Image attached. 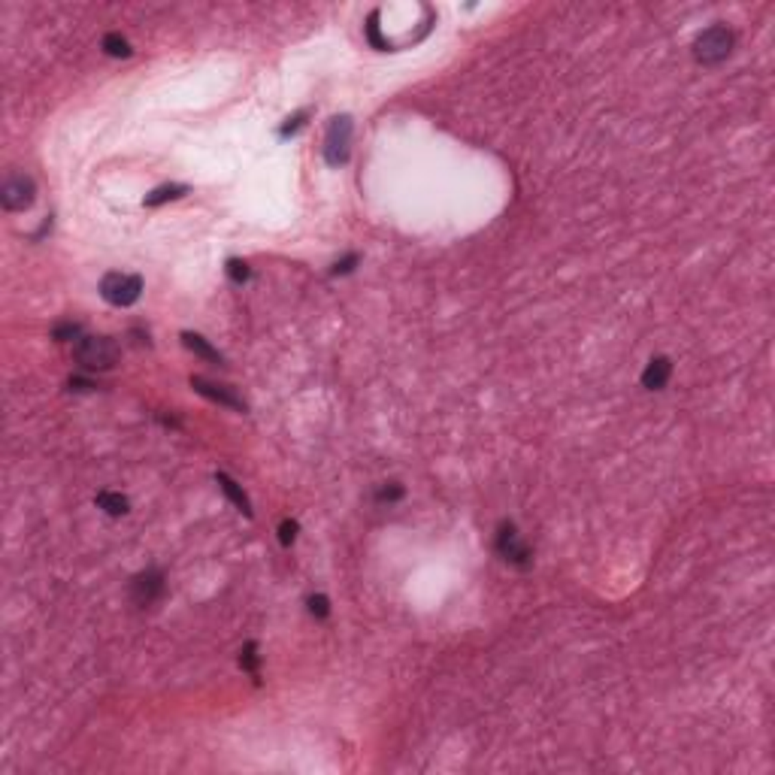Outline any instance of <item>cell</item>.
I'll return each instance as SVG.
<instances>
[{
	"label": "cell",
	"mask_w": 775,
	"mask_h": 775,
	"mask_svg": "<svg viewBox=\"0 0 775 775\" xmlns=\"http://www.w3.org/2000/svg\"><path fill=\"white\" fill-rule=\"evenodd\" d=\"M367 40H370L376 49H382V52H388V49H391V43H388L385 36H382V31H379V10L370 12V19H367Z\"/></svg>",
	"instance_id": "15"
},
{
	"label": "cell",
	"mask_w": 775,
	"mask_h": 775,
	"mask_svg": "<svg viewBox=\"0 0 775 775\" xmlns=\"http://www.w3.org/2000/svg\"><path fill=\"white\" fill-rule=\"evenodd\" d=\"M215 481H218V488H222V491L228 494V500L233 503V506L243 512V515H252V503H248V497L243 494V488H239L237 481H233V479L228 476V473H218Z\"/></svg>",
	"instance_id": "10"
},
{
	"label": "cell",
	"mask_w": 775,
	"mask_h": 775,
	"mask_svg": "<svg viewBox=\"0 0 775 775\" xmlns=\"http://www.w3.org/2000/svg\"><path fill=\"white\" fill-rule=\"evenodd\" d=\"M355 264H357V254H348V258L336 261V267H333V276H346V273H352V270H355Z\"/></svg>",
	"instance_id": "21"
},
{
	"label": "cell",
	"mask_w": 775,
	"mask_h": 775,
	"mask_svg": "<svg viewBox=\"0 0 775 775\" xmlns=\"http://www.w3.org/2000/svg\"><path fill=\"white\" fill-rule=\"evenodd\" d=\"M182 342H185V348H191V352H194V355H200V357H203V361H209V363H215V367H222V363H224V357H222V355H218V352H215V348H212V346H209V342H206V339H203V336H200V333H188V331H185V333H182Z\"/></svg>",
	"instance_id": "11"
},
{
	"label": "cell",
	"mask_w": 775,
	"mask_h": 775,
	"mask_svg": "<svg viewBox=\"0 0 775 775\" xmlns=\"http://www.w3.org/2000/svg\"><path fill=\"white\" fill-rule=\"evenodd\" d=\"M297 539V521H282L279 527V542L282 545H291Z\"/></svg>",
	"instance_id": "20"
},
{
	"label": "cell",
	"mask_w": 775,
	"mask_h": 775,
	"mask_svg": "<svg viewBox=\"0 0 775 775\" xmlns=\"http://www.w3.org/2000/svg\"><path fill=\"white\" fill-rule=\"evenodd\" d=\"M143 294V279L130 273H106L100 282V297L112 306H130Z\"/></svg>",
	"instance_id": "3"
},
{
	"label": "cell",
	"mask_w": 775,
	"mask_h": 775,
	"mask_svg": "<svg viewBox=\"0 0 775 775\" xmlns=\"http://www.w3.org/2000/svg\"><path fill=\"white\" fill-rule=\"evenodd\" d=\"M34 194H36L34 179L25 176V173H12V176L3 182V188H0V203H3V209H10V212H25V209H31Z\"/></svg>",
	"instance_id": "6"
},
{
	"label": "cell",
	"mask_w": 775,
	"mask_h": 775,
	"mask_svg": "<svg viewBox=\"0 0 775 775\" xmlns=\"http://www.w3.org/2000/svg\"><path fill=\"white\" fill-rule=\"evenodd\" d=\"M348 149H352V119L348 115H336L324 136V160L331 167L346 164Z\"/></svg>",
	"instance_id": "4"
},
{
	"label": "cell",
	"mask_w": 775,
	"mask_h": 775,
	"mask_svg": "<svg viewBox=\"0 0 775 775\" xmlns=\"http://www.w3.org/2000/svg\"><path fill=\"white\" fill-rule=\"evenodd\" d=\"M97 506L106 512V515H124V512H128V497H121V494H112V491H100L97 494Z\"/></svg>",
	"instance_id": "12"
},
{
	"label": "cell",
	"mask_w": 775,
	"mask_h": 775,
	"mask_svg": "<svg viewBox=\"0 0 775 775\" xmlns=\"http://www.w3.org/2000/svg\"><path fill=\"white\" fill-rule=\"evenodd\" d=\"M185 191H188L185 185H164V188H158V191H152L149 197H145V206H160V203H167V200H179Z\"/></svg>",
	"instance_id": "13"
},
{
	"label": "cell",
	"mask_w": 775,
	"mask_h": 775,
	"mask_svg": "<svg viewBox=\"0 0 775 775\" xmlns=\"http://www.w3.org/2000/svg\"><path fill=\"white\" fill-rule=\"evenodd\" d=\"M239 667H243L246 672H252V676H258V648H254V642H248V645L243 648V654H239Z\"/></svg>",
	"instance_id": "17"
},
{
	"label": "cell",
	"mask_w": 775,
	"mask_h": 775,
	"mask_svg": "<svg viewBox=\"0 0 775 775\" xmlns=\"http://www.w3.org/2000/svg\"><path fill=\"white\" fill-rule=\"evenodd\" d=\"M309 615L318 618V621H324L327 615H331V603H327V597H321V594L309 597Z\"/></svg>",
	"instance_id": "19"
},
{
	"label": "cell",
	"mask_w": 775,
	"mask_h": 775,
	"mask_svg": "<svg viewBox=\"0 0 775 775\" xmlns=\"http://www.w3.org/2000/svg\"><path fill=\"white\" fill-rule=\"evenodd\" d=\"M497 551H500L503 560H509V564L518 567V569H527L533 564L530 548L521 542V536H518V530L512 521H503L500 530H497Z\"/></svg>",
	"instance_id": "5"
},
{
	"label": "cell",
	"mask_w": 775,
	"mask_h": 775,
	"mask_svg": "<svg viewBox=\"0 0 775 775\" xmlns=\"http://www.w3.org/2000/svg\"><path fill=\"white\" fill-rule=\"evenodd\" d=\"M228 276L237 285H243V282H248V276H252V270H248V264L246 261H239V258H230L228 261Z\"/></svg>",
	"instance_id": "16"
},
{
	"label": "cell",
	"mask_w": 775,
	"mask_h": 775,
	"mask_svg": "<svg viewBox=\"0 0 775 775\" xmlns=\"http://www.w3.org/2000/svg\"><path fill=\"white\" fill-rule=\"evenodd\" d=\"M669 376H672V361H669V357H652L645 372H642V385H645L648 391H660V388L669 382Z\"/></svg>",
	"instance_id": "9"
},
{
	"label": "cell",
	"mask_w": 775,
	"mask_h": 775,
	"mask_svg": "<svg viewBox=\"0 0 775 775\" xmlns=\"http://www.w3.org/2000/svg\"><path fill=\"white\" fill-rule=\"evenodd\" d=\"M303 121H306V112H297L294 119H288V124H282V130H279V134H282V136L294 134V130H297V128H300V124H303Z\"/></svg>",
	"instance_id": "23"
},
{
	"label": "cell",
	"mask_w": 775,
	"mask_h": 775,
	"mask_svg": "<svg viewBox=\"0 0 775 775\" xmlns=\"http://www.w3.org/2000/svg\"><path fill=\"white\" fill-rule=\"evenodd\" d=\"M79 333H82V327H79L76 321H64V324H58L55 331H52V339H58V342H67V339H76Z\"/></svg>",
	"instance_id": "18"
},
{
	"label": "cell",
	"mask_w": 775,
	"mask_h": 775,
	"mask_svg": "<svg viewBox=\"0 0 775 775\" xmlns=\"http://www.w3.org/2000/svg\"><path fill=\"white\" fill-rule=\"evenodd\" d=\"M70 388L73 391H91L94 382H88V379H70Z\"/></svg>",
	"instance_id": "24"
},
{
	"label": "cell",
	"mask_w": 775,
	"mask_h": 775,
	"mask_svg": "<svg viewBox=\"0 0 775 775\" xmlns=\"http://www.w3.org/2000/svg\"><path fill=\"white\" fill-rule=\"evenodd\" d=\"M73 357L85 370H112L119 361V346L109 336H82L73 348Z\"/></svg>",
	"instance_id": "2"
},
{
	"label": "cell",
	"mask_w": 775,
	"mask_h": 775,
	"mask_svg": "<svg viewBox=\"0 0 775 775\" xmlns=\"http://www.w3.org/2000/svg\"><path fill=\"white\" fill-rule=\"evenodd\" d=\"M736 46V36L727 25H712L706 27L703 34L693 40V58H697L703 67H715V64L727 61L730 52Z\"/></svg>",
	"instance_id": "1"
},
{
	"label": "cell",
	"mask_w": 775,
	"mask_h": 775,
	"mask_svg": "<svg viewBox=\"0 0 775 775\" xmlns=\"http://www.w3.org/2000/svg\"><path fill=\"white\" fill-rule=\"evenodd\" d=\"M160 594H164V573L160 569H145L130 584V597L136 606H152L155 599H160Z\"/></svg>",
	"instance_id": "7"
},
{
	"label": "cell",
	"mask_w": 775,
	"mask_h": 775,
	"mask_svg": "<svg viewBox=\"0 0 775 775\" xmlns=\"http://www.w3.org/2000/svg\"><path fill=\"white\" fill-rule=\"evenodd\" d=\"M104 52L112 55V58H128V55H130V46H128V40H124V36L106 34V36H104Z\"/></svg>",
	"instance_id": "14"
},
{
	"label": "cell",
	"mask_w": 775,
	"mask_h": 775,
	"mask_svg": "<svg viewBox=\"0 0 775 775\" xmlns=\"http://www.w3.org/2000/svg\"><path fill=\"white\" fill-rule=\"evenodd\" d=\"M191 388L197 394H203V397H209L212 403H218V406H228V409H237V412H246V400H239L237 394L233 391H228V388L224 385H212V382H206V379H200V376H191Z\"/></svg>",
	"instance_id": "8"
},
{
	"label": "cell",
	"mask_w": 775,
	"mask_h": 775,
	"mask_svg": "<svg viewBox=\"0 0 775 775\" xmlns=\"http://www.w3.org/2000/svg\"><path fill=\"white\" fill-rule=\"evenodd\" d=\"M400 497H403V488L400 485H391V488H382V491H379V500L382 503H394V500H400Z\"/></svg>",
	"instance_id": "22"
}]
</instances>
